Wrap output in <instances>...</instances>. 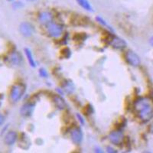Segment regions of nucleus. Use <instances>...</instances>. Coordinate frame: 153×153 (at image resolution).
Here are the masks:
<instances>
[{"mask_svg":"<svg viewBox=\"0 0 153 153\" xmlns=\"http://www.w3.org/2000/svg\"><path fill=\"white\" fill-rule=\"evenodd\" d=\"M39 74L41 77H42V78H47L48 77L47 71H46V70L43 68L40 69L39 70Z\"/></svg>","mask_w":153,"mask_h":153,"instance_id":"obj_18","label":"nucleus"},{"mask_svg":"<svg viewBox=\"0 0 153 153\" xmlns=\"http://www.w3.org/2000/svg\"><path fill=\"white\" fill-rule=\"evenodd\" d=\"M107 152H113V153L117 152V151H116L114 149H113V148L111 147H107Z\"/></svg>","mask_w":153,"mask_h":153,"instance_id":"obj_21","label":"nucleus"},{"mask_svg":"<svg viewBox=\"0 0 153 153\" xmlns=\"http://www.w3.org/2000/svg\"><path fill=\"white\" fill-rule=\"evenodd\" d=\"M17 138H18V135H17V133L15 131H9L7 134L5 136V139H4V141H5V143L8 146H12L16 142Z\"/></svg>","mask_w":153,"mask_h":153,"instance_id":"obj_12","label":"nucleus"},{"mask_svg":"<svg viewBox=\"0 0 153 153\" xmlns=\"http://www.w3.org/2000/svg\"><path fill=\"white\" fill-rule=\"evenodd\" d=\"M9 1H12V0H9Z\"/></svg>","mask_w":153,"mask_h":153,"instance_id":"obj_24","label":"nucleus"},{"mask_svg":"<svg viewBox=\"0 0 153 153\" xmlns=\"http://www.w3.org/2000/svg\"><path fill=\"white\" fill-rule=\"evenodd\" d=\"M110 44L112 47L116 49H122L124 48L126 46V42L122 38L119 37L115 36V35H112V38L110 41Z\"/></svg>","mask_w":153,"mask_h":153,"instance_id":"obj_7","label":"nucleus"},{"mask_svg":"<svg viewBox=\"0 0 153 153\" xmlns=\"http://www.w3.org/2000/svg\"><path fill=\"white\" fill-rule=\"evenodd\" d=\"M4 122H5V117H4L2 114L0 113V126H2L4 123Z\"/></svg>","mask_w":153,"mask_h":153,"instance_id":"obj_20","label":"nucleus"},{"mask_svg":"<svg viewBox=\"0 0 153 153\" xmlns=\"http://www.w3.org/2000/svg\"><path fill=\"white\" fill-rule=\"evenodd\" d=\"M19 31L23 36L29 38V37H31L34 34V26L31 24L29 23V22H22L19 25Z\"/></svg>","mask_w":153,"mask_h":153,"instance_id":"obj_4","label":"nucleus"},{"mask_svg":"<svg viewBox=\"0 0 153 153\" xmlns=\"http://www.w3.org/2000/svg\"><path fill=\"white\" fill-rule=\"evenodd\" d=\"M29 1H34V0H29Z\"/></svg>","mask_w":153,"mask_h":153,"instance_id":"obj_23","label":"nucleus"},{"mask_svg":"<svg viewBox=\"0 0 153 153\" xmlns=\"http://www.w3.org/2000/svg\"><path fill=\"white\" fill-rule=\"evenodd\" d=\"M34 108V105L32 103H27L24 104L22 106V108L20 109V113L22 116L24 117H29L33 113V110Z\"/></svg>","mask_w":153,"mask_h":153,"instance_id":"obj_9","label":"nucleus"},{"mask_svg":"<svg viewBox=\"0 0 153 153\" xmlns=\"http://www.w3.org/2000/svg\"><path fill=\"white\" fill-rule=\"evenodd\" d=\"M54 103L55 106L58 107L59 110H64L66 107V103H65L64 100L62 97H61L60 96L56 95L54 97Z\"/></svg>","mask_w":153,"mask_h":153,"instance_id":"obj_13","label":"nucleus"},{"mask_svg":"<svg viewBox=\"0 0 153 153\" xmlns=\"http://www.w3.org/2000/svg\"><path fill=\"white\" fill-rule=\"evenodd\" d=\"M125 58H126V61L133 67H138L140 64V58L133 51H127L125 54Z\"/></svg>","mask_w":153,"mask_h":153,"instance_id":"obj_5","label":"nucleus"},{"mask_svg":"<svg viewBox=\"0 0 153 153\" xmlns=\"http://www.w3.org/2000/svg\"><path fill=\"white\" fill-rule=\"evenodd\" d=\"M76 1H77V2H78L80 6H81V7L84 9L85 10H86V11H94L93 10V7H92V6L90 5V2H89L88 0H76Z\"/></svg>","mask_w":153,"mask_h":153,"instance_id":"obj_15","label":"nucleus"},{"mask_svg":"<svg viewBox=\"0 0 153 153\" xmlns=\"http://www.w3.org/2000/svg\"><path fill=\"white\" fill-rule=\"evenodd\" d=\"M25 92V84L21 83H15L13 85L10 92V99L12 102L16 103L18 101L22 99L24 94Z\"/></svg>","mask_w":153,"mask_h":153,"instance_id":"obj_2","label":"nucleus"},{"mask_svg":"<svg viewBox=\"0 0 153 153\" xmlns=\"http://www.w3.org/2000/svg\"><path fill=\"white\" fill-rule=\"evenodd\" d=\"M70 138L72 139L73 142L75 144H80L83 140V133L81 129H74L70 132Z\"/></svg>","mask_w":153,"mask_h":153,"instance_id":"obj_8","label":"nucleus"},{"mask_svg":"<svg viewBox=\"0 0 153 153\" xmlns=\"http://www.w3.org/2000/svg\"><path fill=\"white\" fill-rule=\"evenodd\" d=\"M149 42H150V45H151L152 46V47H153V37H152V38H150Z\"/></svg>","mask_w":153,"mask_h":153,"instance_id":"obj_22","label":"nucleus"},{"mask_svg":"<svg viewBox=\"0 0 153 153\" xmlns=\"http://www.w3.org/2000/svg\"><path fill=\"white\" fill-rule=\"evenodd\" d=\"M25 55H26V58H27L28 61H29V64L31 65V67H36V63H35V61H34V58H33L32 53H31L30 49L25 48Z\"/></svg>","mask_w":153,"mask_h":153,"instance_id":"obj_16","label":"nucleus"},{"mask_svg":"<svg viewBox=\"0 0 153 153\" xmlns=\"http://www.w3.org/2000/svg\"><path fill=\"white\" fill-rule=\"evenodd\" d=\"M62 90H64L67 94L72 93L74 90V85L73 82L70 81H66L64 83L62 84Z\"/></svg>","mask_w":153,"mask_h":153,"instance_id":"obj_14","label":"nucleus"},{"mask_svg":"<svg viewBox=\"0 0 153 153\" xmlns=\"http://www.w3.org/2000/svg\"><path fill=\"white\" fill-rule=\"evenodd\" d=\"M123 138H124L123 133L119 130L111 132L110 135H109V139H110V142L116 146L121 144L123 141Z\"/></svg>","mask_w":153,"mask_h":153,"instance_id":"obj_6","label":"nucleus"},{"mask_svg":"<svg viewBox=\"0 0 153 153\" xmlns=\"http://www.w3.org/2000/svg\"><path fill=\"white\" fill-rule=\"evenodd\" d=\"M9 61L10 64L14 66H18L22 64V55L17 51H13L9 57Z\"/></svg>","mask_w":153,"mask_h":153,"instance_id":"obj_10","label":"nucleus"},{"mask_svg":"<svg viewBox=\"0 0 153 153\" xmlns=\"http://www.w3.org/2000/svg\"><path fill=\"white\" fill-rule=\"evenodd\" d=\"M46 30H47V33L49 36L51 38H59L63 33L62 25L54 22H51L46 25Z\"/></svg>","mask_w":153,"mask_h":153,"instance_id":"obj_3","label":"nucleus"},{"mask_svg":"<svg viewBox=\"0 0 153 153\" xmlns=\"http://www.w3.org/2000/svg\"><path fill=\"white\" fill-rule=\"evenodd\" d=\"M38 19H39L40 22L42 24L47 25L49 22H52L53 15L49 12H42L38 15Z\"/></svg>","mask_w":153,"mask_h":153,"instance_id":"obj_11","label":"nucleus"},{"mask_svg":"<svg viewBox=\"0 0 153 153\" xmlns=\"http://www.w3.org/2000/svg\"><path fill=\"white\" fill-rule=\"evenodd\" d=\"M77 116H78V119H79L80 122H81V124H82V125H83V124H84V119H83V117L81 116L80 115V114H78V115H77Z\"/></svg>","mask_w":153,"mask_h":153,"instance_id":"obj_19","label":"nucleus"},{"mask_svg":"<svg viewBox=\"0 0 153 153\" xmlns=\"http://www.w3.org/2000/svg\"><path fill=\"white\" fill-rule=\"evenodd\" d=\"M96 19H97V22H99V23H100L101 25H103V26H105V27H106V28L109 29H110V30L113 31V28L110 27V25H109L108 24H107L106 22H105V20L103 19V18H101V17H100V16H97V18H96Z\"/></svg>","mask_w":153,"mask_h":153,"instance_id":"obj_17","label":"nucleus"},{"mask_svg":"<svg viewBox=\"0 0 153 153\" xmlns=\"http://www.w3.org/2000/svg\"><path fill=\"white\" fill-rule=\"evenodd\" d=\"M137 116L143 122H148L153 117V101L149 97H139L134 103Z\"/></svg>","mask_w":153,"mask_h":153,"instance_id":"obj_1","label":"nucleus"}]
</instances>
